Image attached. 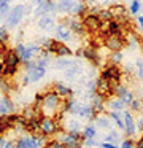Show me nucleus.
Returning a JSON list of instances; mask_svg holds the SVG:
<instances>
[{
	"instance_id": "c03bdc74",
	"label": "nucleus",
	"mask_w": 143,
	"mask_h": 148,
	"mask_svg": "<svg viewBox=\"0 0 143 148\" xmlns=\"http://www.w3.org/2000/svg\"><path fill=\"white\" fill-rule=\"evenodd\" d=\"M95 145H100L95 138H86L84 140V147H95Z\"/></svg>"
},
{
	"instance_id": "39448f33",
	"label": "nucleus",
	"mask_w": 143,
	"mask_h": 148,
	"mask_svg": "<svg viewBox=\"0 0 143 148\" xmlns=\"http://www.w3.org/2000/svg\"><path fill=\"white\" fill-rule=\"evenodd\" d=\"M60 131L59 123L54 118H49V116H43L40 119V134H43L44 137H49V135H54Z\"/></svg>"
},
{
	"instance_id": "de8ad7c7",
	"label": "nucleus",
	"mask_w": 143,
	"mask_h": 148,
	"mask_svg": "<svg viewBox=\"0 0 143 148\" xmlns=\"http://www.w3.org/2000/svg\"><path fill=\"white\" fill-rule=\"evenodd\" d=\"M135 148H143V134H142V137L135 142Z\"/></svg>"
},
{
	"instance_id": "ea45409f",
	"label": "nucleus",
	"mask_w": 143,
	"mask_h": 148,
	"mask_svg": "<svg viewBox=\"0 0 143 148\" xmlns=\"http://www.w3.org/2000/svg\"><path fill=\"white\" fill-rule=\"evenodd\" d=\"M43 148H65V147L62 145V142H60V140L53 138V140H46V143L43 145Z\"/></svg>"
},
{
	"instance_id": "4be33fe9",
	"label": "nucleus",
	"mask_w": 143,
	"mask_h": 148,
	"mask_svg": "<svg viewBox=\"0 0 143 148\" xmlns=\"http://www.w3.org/2000/svg\"><path fill=\"white\" fill-rule=\"evenodd\" d=\"M105 107H108V112H118V113H122L126 110V103L119 99H110L105 102Z\"/></svg>"
},
{
	"instance_id": "aec40b11",
	"label": "nucleus",
	"mask_w": 143,
	"mask_h": 148,
	"mask_svg": "<svg viewBox=\"0 0 143 148\" xmlns=\"http://www.w3.org/2000/svg\"><path fill=\"white\" fill-rule=\"evenodd\" d=\"M72 35L73 34L70 32L68 27H65L62 23L59 24V26L56 27V40H59V42H70L72 40Z\"/></svg>"
},
{
	"instance_id": "2eb2a0df",
	"label": "nucleus",
	"mask_w": 143,
	"mask_h": 148,
	"mask_svg": "<svg viewBox=\"0 0 143 148\" xmlns=\"http://www.w3.org/2000/svg\"><path fill=\"white\" fill-rule=\"evenodd\" d=\"M114 96H116L119 100H122L126 105H129V103L135 99V97H133V94L130 92V91L127 89L124 84H118V86L114 88Z\"/></svg>"
},
{
	"instance_id": "412c9836",
	"label": "nucleus",
	"mask_w": 143,
	"mask_h": 148,
	"mask_svg": "<svg viewBox=\"0 0 143 148\" xmlns=\"http://www.w3.org/2000/svg\"><path fill=\"white\" fill-rule=\"evenodd\" d=\"M78 116L88 119V121H95V118H97V115H95V112L92 110L91 105H79V108H78Z\"/></svg>"
},
{
	"instance_id": "4c0bfd02",
	"label": "nucleus",
	"mask_w": 143,
	"mask_h": 148,
	"mask_svg": "<svg viewBox=\"0 0 143 148\" xmlns=\"http://www.w3.org/2000/svg\"><path fill=\"white\" fill-rule=\"evenodd\" d=\"M142 10V2L140 0H132L129 5V11L132 14H138V11Z\"/></svg>"
},
{
	"instance_id": "4d7b16f0",
	"label": "nucleus",
	"mask_w": 143,
	"mask_h": 148,
	"mask_svg": "<svg viewBox=\"0 0 143 148\" xmlns=\"http://www.w3.org/2000/svg\"><path fill=\"white\" fill-rule=\"evenodd\" d=\"M0 21H2V18H0Z\"/></svg>"
},
{
	"instance_id": "9d476101",
	"label": "nucleus",
	"mask_w": 143,
	"mask_h": 148,
	"mask_svg": "<svg viewBox=\"0 0 143 148\" xmlns=\"http://www.w3.org/2000/svg\"><path fill=\"white\" fill-rule=\"evenodd\" d=\"M76 56H78V58H84V59H88V61H89V62H92L94 65H99V64H100V56H99L97 48H95L94 45L78 49V51H76Z\"/></svg>"
},
{
	"instance_id": "c9c22d12",
	"label": "nucleus",
	"mask_w": 143,
	"mask_h": 148,
	"mask_svg": "<svg viewBox=\"0 0 143 148\" xmlns=\"http://www.w3.org/2000/svg\"><path fill=\"white\" fill-rule=\"evenodd\" d=\"M83 134H84L86 138H95V135H97V129H95V126L92 124H88L84 129H83Z\"/></svg>"
},
{
	"instance_id": "c85d7f7f",
	"label": "nucleus",
	"mask_w": 143,
	"mask_h": 148,
	"mask_svg": "<svg viewBox=\"0 0 143 148\" xmlns=\"http://www.w3.org/2000/svg\"><path fill=\"white\" fill-rule=\"evenodd\" d=\"M38 27L43 30H49L54 27V19L51 16H41L38 18Z\"/></svg>"
},
{
	"instance_id": "4468645a",
	"label": "nucleus",
	"mask_w": 143,
	"mask_h": 148,
	"mask_svg": "<svg viewBox=\"0 0 143 148\" xmlns=\"http://www.w3.org/2000/svg\"><path fill=\"white\" fill-rule=\"evenodd\" d=\"M122 118H124V132H126L127 138H130L137 132V123L129 110H124L122 112Z\"/></svg>"
},
{
	"instance_id": "473e14b6",
	"label": "nucleus",
	"mask_w": 143,
	"mask_h": 148,
	"mask_svg": "<svg viewBox=\"0 0 143 148\" xmlns=\"http://www.w3.org/2000/svg\"><path fill=\"white\" fill-rule=\"evenodd\" d=\"M11 89H13V86L8 81V78H2V80H0V91H2L3 96H10Z\"/></svg>"
},
{
	"instance_id": "a211bd4d",
	"label": "nucleus",
	"mask_w": 143,
	"mask_h": 148,
	"mask_svg": "<svg viewBox=\"0 0 143 148\" xmlns=\"http://www.w3.org/2000/svg\"><path fill=\"white\" fill-rule=\"evenodd\" d=\"M11 113H14V103L10 96H3L2 102H0V116H6Z\"/></svg>"
},
{
	"instance_id": "49530a36",
	"label": "nucleus",
	"mask_w": 143,
	"mask_h": 148,
	"mask_svg": "<svg viewBox=\"0 0 143 148\" xmlns=\"http://www.w3.org/2000/svg\"><path fill=\"white\" fill-rule=\"evenodd\" d=\"M99 147H100V148H119L118 145H114V143H108V142H103V143H100Z\"/></svg>"
},
{
	"instance_id": "864d4df0",
	"label": "nucleus",
	"mask_w": 143,
	"mask_h": 148,
	"mask_svg": "<svg viewBox=\"0 0 143 148\" xmlns=\"http://www.w3.org/2000/svg\"><path fill=\"white\" fill-rule=\"evenodd\" d=\"M6 143V140H5V138H3V135H0V148H2L3 147V145H5Z\"/></svg>"
},
{
	"instance_id": "9b49d317",
	"label": "nucleus",
	"mask_w": 143,
	"mask_h": 148,
	"mask_svg": "<svg viewBox=\"0 0 143 148\" xmlns=\"http://www.w3.org/2000/svg\"><path fill=\"white\" fill-rule=\"evenodd\" d=\"M103 45L110 49V53L122 51V48L127 45V40L124 38V35H119V37H105V38H103Z\"/></svg>"
},
{
	"instance_id": "f704fd0d",
	"label": "nucleus",
	"mask_w": 143,
	"mask_h": 148,
	"mask_svg": "<svg viewBox=\"0 0 143 148\" xmlns=\"http://www.w3.org/2000/svg\"><path fill=\"white\" fill-rule=\"evenodd\" d=\"M99 18L102 19V23H110L111 19H114L113 18V13L110 11V8H103V10H100L99 11Z\"/></svg>"
},
{
	"instance_id": "58836bf2",
	"label": "nucleus",
	"mask_w": 143,
	"mask_h": 148,
	"mask_svg": "<svg viewBox=\"0 0 143 148\" xmlns=\"http://www.w3.org/2000/svg\"><path fill=\"white\" fill-rule=\"evenodd\" d=\"M105 142L116 145V142H119V134H118V132H114V131H110L107 134V137H105Z\"/></svg>"
},
{
	"instance_id": "1a4fd4ad",
	"label": "nucleus",
	"mask_w": 143,
	"mask_h": 148,
	"mask_svg": "<svg viewBox=\"0 0 143 148\" xmlns=\"http://www.w3.org/2000/svg\"><path fill=\"white\" fill-rule=\"evenodd\" d=\"M100 32H102V35H103V38L105 37H119L124 34V27L118 19H111L110 23H105L103 29H102Z\"/></svg>"
},
{
	"instance_id": "bb28decb",
	"label": "nucleus",
	"mask_w": 143,
	"mask_h": 148,
	"mask_svg": "<svg viewBox=\"0 0 143 148\" xmlns=\"http://www.w3.org/2000/svg\"><path fill=\"white\" fill-rule=\"evenodd\" d=\"M78 73H81V65H79L78 62L73 61V64L65 70V78H68V80H73V78H75Z\"/></svg>"
},
{
	"instance_id": "dca6fc26",
	"label": "nucleus",
	"mask_w": 143,
	"mask_h": 148,
	"mask_svg": "<svg viewBox=\"0 0 143 148\" xmlns=\"http://www.w3.org/2000/svg\"><path fill=\"white\" fill-rule=\"evenodd\" d=\"M95 83H97V94L102 97H110V96H114V88L111 86L110 83H107L105 80H102V78H97L95 80Z\"/></svg>"
},
{
	"instance_id": "6e6d98bb",
	"label": "nucleus",
	"mask_w": 143,
	"mask_h": 148,
	"mask_svg": "<svg viewBox=\"0 0 143 148\" xmlns=\"http://www.w3.org/2000/svg\"><path fill=\"white\" fill-rule=\"evenodd\" d=\"M0 102H2V97H0Z\"/></svg>"
},
{
	"instance_id": "0eeeda50",
	"label": "nucleus",
	"mask_w": 143,
	"mask_h": 148,
	"mask_svg": "<svg viewBox=\"0 0 143 148\" xmlns=\"http://www.w3.org/2000/svg\"><path fill=\"white\" fill-rule=\"evenodd\" d=\"M25 7L24 5H16V7H13L11 10H10L8 16H6V27H16L19 23H21V19L24 18V13H25Z\"/></svg>"
},
{
	"instance_id": "72a5a7b5",
	"label": "nucleus",
	"mask_w": 143,
	"mask_h": 148,
	"mask_svg": "<svg viewBox=\"0 0 143 148\" xmlns=\"http://www.w3.org/2000/svg\"><path fill=\"white\" fill-rule=\"evenodd\" d=\"M10 3H11V0H0V18H5L6 19V16H8V13H10Z\"/></svg>"
},
{
	"instance_id": "603ef678",
	"label": "nucleus",
	"mask_w": 143,
	"mask_h": 148,
	"mask_svg": "<svg viewBox=\"0 0 143 148\" xmlns=\"http://www.w3.org/2000/svg\"><path fill=\"white\" fill-rule=\"evenodd\" d=\"M137 23H138V26H140V29L143 30V16H138L137 18Z\"/></svg>"
},
{
	"instance_id": "8fccbe9b",
	"label": "nucleus",
	"mask_w": 143,
	"mask_h": 148,
	"mask_svg": "<svg viewBox=\"0 0 143 148\" xmlns=\"http://www.w3.org/2000/svg\"><path fill=\"white\" fill-rule=\"evenodd\" d=\"M30 83H32V81H30V78H29L27 75H25V77L22 78V84H24V86H27V84H30Z\"/></svg>"
},
{
	"instance_id": "f8f14e48",
	"label": "nucleus",
	"mask_w": 143,
	"mask_h": 148,
	"mask_svg": "<svg viewBox=\"0 0 143 148\" xmlns=\"http://www.w3.org/2000/svg\"><path fill=\"white\" fill-rule=\"evenodd\" d=\"M56 11H57V2L56 0H44L43 3H40L35 8L34 14L38 18H41V16H49L51 13H56Z\"/></svg>"
},
{
	"instance_id": "6ab92c4d",
	"label": "nucleus",
	"mask_w": 143,
	"mask_h": 148,
	"mask_svg": "<svg viewBox=\"0 0 143 148\" xmlns=\"http://www.w3.org/2000/svg\"><path fill=\"white\" fill-rule=\"evenodd\" d=\"M53 89L56 91L62 99H70V97L73 96V89H72V88H68L65 83H60V81H56V83L53 84Z\"/></svg>"
},
{
	"instance_id": "37998d69",
	"label": "nucleus",
	"mask_w": 143,
	"mask_h": 148,
	"mask_svg": "<svg viewBox=\"0 0 143 148\" xmlns=\"http://www.w3.org/2000/svg\"><path fill=\"white\" fill-rule=\"evenodd\" d=\"M121 148H135V142H133L132 138H126V140H122Z\"/></svg>"
},
{
	"instance_id": "09e8293b",
	"label": "nucleus",
	"mask_w": 143,
	"mask_h": 148,
	"mask_svg": "<svg viewBox=\"0 0 143 148\" xmlns=\"http://www.w3.org/2000/svg\"><path fill=\"white\" fill-rule=\"evenodd\" d=\"M2 148H16V147H14V142H13V140H10V142H6V143L3 145Z\"/></svg>"
},
{
	"instance_id": "6e6552de",
	"label": "nucleus",
	"mask_w": 143,
	"mask_h": 148,
	"mask_svg": "<svg viewBox=\"0 0 143 148\" xmlns=\"http://www.w3.org/2000/svg\"><path fill=\"white\" fill-rule=\"evenodd\" d=\"M62 24L65 27H68L72 34H76V35H84L86 29L83 26V21L81 18H76V16H65L62 19Z\"/></svg>"
},
{
	"instance_id": "7ed1b4c3",
	"label": "nucleus",
	"mask_w": 143,
	"mask_h": 148,
	"mask_svg": "<svg viewBox=\"0 0 143 148\" xmlns=\"http://www.w3.org/2000/svg\"><path fill=\"white\" fill-rule=\"evenodd\" d=\"M60 142L65 148H83L84 145V134L79 132H60Z\"/></svg>"
},
{
	"instance_id": "e433bc0d",
	"label": "nucleus",
	"mask_w": 143,
	"mask_h": 148,
	"mask_svg": "<svg viewBox=\"0 0 143 148\" xmlns=\"http://www.w3.org/2000/svg\"><path fill=\"white\" fill-rule=\"evenodd\" d=\"M108 61H110V64H113V65L121 64V62H122V53H121V51H113V53H110V58H108Z\"/></svg>"
},
{
	"instance_id": "c756f323",
	"label": "nucleus",
	"mask_w": 143,
	"mask_h": 148,
	"mask_svg": "<svg viewBox=\"0 0 143 148\" xmlns=\"http://www.w3.org/2000/svg\"><path fill=\"white\" fill-rule=\"evenodd\" d=\"M64 127L67 129V132H79V129H81V126H79V123L76 121V119H67L65 123H64Z\"/></svg>"
},
{
	"instance_id": "3c124183",
	"label": "nucleus",
	"mask_w": 143,
	"mask_h": 148,
	"mask_svg": "<svg viewBox=\"0 0 143 148\" xmlns=\"http://www.w3.org/2000/svg\"><path fill=\"white\" fill-rule=\"evenodd\" d=\"M135 123H137V129L142 132V131H143V119H140V121H135Z\"/></svg>"
},
{
	"instance_id": "cd10ccee",
	"label": "nucleus",
	"mask_w": 143,
	"mask_h": 148,
	"mask_svg": "<svg viewBox=\"0 0 143 148\" xmlns=\"http://www.w3.org/2000/svg\"><path fill=\"white\" fill-rule=\"evenodd\" d=\"M110 11L113 13L114 19L127 18V11H126V8H124V5H113V7H110Z\"/></svg>"
},
{
	"instance_id": "2f4dec72",
	"label": "nucleus",
	"mask_w": 143,
	"mask_h": 148,
	"mask_svg": "<svg viewBox=\"0 0 143 148\" xmlns=\"http://www.w3.org/2000/svg\"><path fill=\"white\" fill-rule=\"evenodd\" d=\"M72 64H73V61L72 59H67V58H57V61H56V67L60 69V70H64V72H65Z\"/></svg>"
},
{
	"instance_id": "79ce46f5",
	"label": "nucleus",
	"mask_w": 143,
	"mask_h": 148,
	"mask_svg": "<svg viewBox=\"0 0 143 148\" xmlns=\"http://www.w3.org/2000/svg\"><path fill=\"white\" fill-rule=\"evenodd\" d=\"M10 40V32H8V27L6 26H0V42L6 43Z\"/></svg>"
},
{
	"instance_id": "5fc2aeb1",
	"label": "nucleus",
	"mask_w": 143,
	"mask_h": 148,
	"mask_svg": "<svg viewBox=\"0 0 143 148\" xmlns=\"http://www.w3.org/2000/svg\"><path fill=\"white\" fill-rule=\"evenodd\" d=\"M3 56H5V53H3L2 49H0V64H2V62H3Z\"/></svg>"
},
{
	"instance_id": "f3484780",
	"label": "nucleus",
	"mask_w": 143,
	"mask_h": 148,
	"mask_svg": "<svg viewBox=\"0 0 143 148\" xmlns=\"http://www.w3.org/2000/svg\"><path fill=\"white\" fill-rule=\"evenodd\" d=\"M105 97H102V96H99V94H94V96L91 97V107H92V110L95 112V115H102V113L105 112Z\"/></svg>"
},
{
	"instance_id": "5701e85b",
	"label": "nucleus",
	"mask_w": 143,
	"mask_h": 148,
	"mask_svg": "<svg viewBox=\"0 0 143 148\" xmlns=\"http://www.w3.org/2000/svg\"><path fill=\"white\" fill-rule=\"evenodd\" d=\"M89 13V7L84 3V2H76L75 7H73L70 16H76V18H84L86 14Z\"/></svg>"
},
{
	"instance_id": "423d86ee",
	"label": "nucleus",
	"mask_w": 143,
	"mask_h": 148,
	"mask_svg": "<svg viewBox=\"0 0 143 148\" xmlns=\"http://www.w3.org/2000/svg\"><path fill=\"white\" fill-rule=\"evenodd\" d=\"M83 21V26L88 32H100L103 29L105 24L102 23V19L99 18V14H92V13H88L84 18H81Z\"/></svg>"
},
{
	"instance_id": "7c9ffc66",
	"label": "nucleus",
	"mask_w": 143,
	"mask_h": 148,
	"mask_svg": "<svg viewBox=\"0 0 143 148\" xmlns=\"http://www.w3.org/2000/svg\"><path fill=\"white\" fill-rule=\"evenodd\" d=\"M95 123H97V127H100V129H110L111 127V123H110V118H108V116L99 115L97 118H95Z\"/></svg>"
},
{
	"instance_id": "20e7f679",
	"label": "nucleus",
	"mask_w": 143,
	"mask_h": 148,
	"mask_svg": "<svg viewBox=\"0 0 143 148\" xmlns=\"http://www.w3.org/2000/svg\"><path fill=\"white\" fill-rule=\"evenodd\" d=\"M121 77H122V70H121L118 65L108 64L107 67H103L100 73V78L105 80L107 83H110L113 88H116L118 84H121Z\"/></svg>"
},
{
	"instance_id": "f03ea898",
	"label": "nucleus",
	"mask_w": 143,
	"mask_h": 148,
	"mask_svg": "<svg viewBox=\"0 0 143 148\" xmlns=\"http://www.w3.org/2000/svg\"><path fill=\"white\" fill-rule=\"evenodd\" d=\"M19 65H21V59L16 54L14 49H8L3 56V73L2 78H11L18 73Z\"/></svg>"
},
{
	"instance_id": "a18cd8bd",
	"label": "nucleus",
	"mask_w": 143,
	"mask_h": 148,
	"mask_svg": "<svg viewBox=\"0 0 143 148\" xmlns=\"http://www.w3.org/2000/svg\"><path fill=\"white\" fill-rule=\"evenodd\" d=\"M137 67H138V77L143 80V61H137Z\"/></svg>"
},
{
	"instance_id": "a878e982",
	"label": "nucleus",
	"mask_w": 143,
	"mask_h": 148,
	"mask_svg": "<svg viewBox=\"0 0 143 148\" xmlns=\"http://www.w3.org/2000/svg\"><path fill=\"white\" fill-rule=\"evenodd\" d=\"M14 147L16 148H35L30 135H25V137L16 138V140H14Z\"/></svg>"
},
{
	"instance_id": "bf43d9fd",
	"label": "nucleus",
	"mask_w": 143,
	"mask_h": 148,
	"mask_svg": "<svg viewBox=\"0 0 143 148\" xmlns=\"http://www.w3.org/2000/svg\"><path fill=\"white\" fill-rule=\"evenodd\" d=\"M0 92H2V91H0Z\"/></svg>"
},
{
	"instance_id": "ddd939ff",
	"label": "nucleus",
	"mask_w": 143,
	"mask_h": 148,
	"mask_svg": "<svg viewBox=\"0 0 143 148\" xmlns=\"http://www.w3.org/2000/svg\"><path fill=\"white\" fill-rule=\"evenodd\" d=\"M19 121H21V115H18V113L0 116V135H3L10 129H13L16 126V123H19Z\"/></svg>"
},
{
	"instance_id": "a19ab883",
	"label": "nucleus",
	"mask_w": 143,
	"mask_h": 148,
	"mask_svg": "<svg viewBox=\"0 0 143 148\" xmlns=\"http://www.w3.org/2000/svg\"><path fill=\"white\" fill-rule=\"evenodd\" d=\"M129 107H130L132 112H142V110H143V103H142V100H140V99H133L132 102L129 103Z\"/></svg>"
},
{
	"instance_id": "13d9d810",
	"label": "nucleus",
	"mask_w": 143,
	"mask_h": 148,
	"mask_svg": "<svg viewBox=\"0 0 143 148\" xmlns=\"http://www.w3.org/2000/svg\"><path fill=\"white\" fill-rule=\"evenodd\" d=\"M142 134H143V131H142Z\"/></svg>"
},
{
	"instance_id": "f257e3e1",
	"label": "nucleus",
	"mask_w": 143,
	"mask_h": 148,
	"mask_svg": "<svg viewBox=\"0 0 143 148\" xmlns=\"http://www.w3.org/2000/svg\"><path fill=\"white\" fill-rule=\"evenodd\" d=\"M60 102H62V97H60L54 89H49L44 94H41L40 108H41V112H43V115L49 116V118L56 116L57 112H59Z\"/></svg>"
},
{
	"instance_id": "b1692460",
	"label": "nucleus",
	"mask_w": 143,
	"mask_h": 148,
	"mask_svg": "<svg viewBox=\"0 0 143 148\" xmlns=\"http://www.w3.org/2000/svg\"><path fill=\"white\" fill-rule=\"evenodd\" d=\"M44 73H46V69L38 67V65H37V67H34L32 70H29L25 75H27V77L30 78V81H32V83H35V81H40L41 78L44 77Z\"/></svg>"
},
{
	"instance_id": "393cba45",
	"label": "nucleus",
	"mask_w": 143,
	"mask_h": 148,
	"mask_svg": "<svg viewBox=\"0 0 143 148\" xmlns=\"http://www.w3.org/2000/svg\"><path fill=\"white\" fill-rule=\"evenodd\" d=\"M75 3H76L75 0H57V11L70 14L73 7H75Z\"/></svg>"
}]
</instances>
